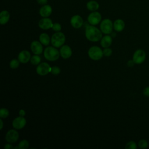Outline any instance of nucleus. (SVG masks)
Instances as JSON below:
<instances>
[{"label":"nucleus","mask_w":149,"mask_h":149,"mask_svg":"<svg viewBox=\"0 0 149 149\" xmlns=\"http://www.w3.org/2000/svg\"><path fill=\"white\" fill-rule=\"evenodd\" d=\"M85 36L88 40L96 42L102 38V31L93 25H90L86 28Z\"/></svg>","instance_id":"f257e3e1"},{"label":"nucleus","mask_w":149,"mask_h":149,"mask_svg":"<svg viewBox=\"0 0 149 149\" xmlns=\"http://www.w3.org/2000/svg\"><path fill=\"white\" fill-rule=\"evenodd\" d=\"M45 58L49 61H55L59 59L60 52L55 47H47L44 51Z\"/></svg>","instance_id":"f03ea898"},{"label":"nucleus","mask_w":149,"mask_h":149,"mask_svg":"<svg viewBox=\"0 0 149 149\" xmlns=\"http://www.w3.org/2000/svg\"><path fill=\"white\" fill-rule=\"evenodd\" d=\"M65 36L62 32L58 31L54 33L51 37V44L52 46L59 48L62 47L65 41Z\"/></svg>","instance_id":"7ed1b4c3"},{"label":"nucleus","mask_w":149,"mask_h":149,"mask_svg":"<svg viewBox=\"0 0 149 149\" xmlns=\"http://www.w3.org/2000/svg\"><path fill=\"white\" fill-rule=\"evenodd\" d=\"M88 56L94 61H98L101 59L104 54L103 51L98 46H92L88 51Z\"/></svg>","instance_id":"20e7f679"},{"label":"nucleus","mask_w":149,"mask_h":149,"mask_svg":"<svg viewBox=\"0 0 149 149\" xmlns=\"http://www.w3.org/2000/svg\"><path fill=\"white\" fill-rule=\"evenodd\" d=\"M113 28L112 21L109 19L103 20L100 24V30L104 34H109L112 32Z\"/></svg>","instance_id":"39448f33"},{"label":"nucleus","mask_w":149,"mask_h":149,"mask_svg":"<svg viewBox=\"0 0 149 149\" xmlns=\"http://www.w3.org/2000/svg\"><path fill=\"white\" fill-rule=\"evenodd\" d=\"M146 54L144 50L139 49H137L133 54V60L136 64H141L146 59Z\"/></svg>","instance_id":"423d86ee"},{"label":"nucleus","mask_w":149,"mask_h":149,"mask_svg":"<svg viewBox=\"0 0 149 149\" xmlns=\"http://www.w3.org/2000/svg\"><path fill=\"white\" fill-rule=\"evenodd\" d=\"M51 68L47 62H42L38 65L36 68V72L40 76H45L51 72Z\"/></svg>","instance_id":"0eeeda50"},{"label":"nucleus","mask_w":149,"mask_h":149,"mask_svg":"<svg viewBox=\"0 0 149 149\" xmlns=\"http://www.w3.org/2000/svg\"><path fill=\"white\" fill-rule=\"evenodd\" d=\"M19 133L15 129H10L6 134L5 140L9 143H13L17 141L19 139Z\"/></svg>","instance_id":"6e6552de"},{"label":"nucleus","mask_w":149,"mask_h":149,"mask_svg":"<svg viewBox=\"0 0 149 149\" xmlns=\"http://www.w3.org/2000/svg\"><path fill=\"white\" fill-rule=\"evenodd\" d=\"M87 20L91 25L94 26L98 24L101 20V15L98 12H93L88 15Z\"/></svg>","instance_id":"1a4fd4ad"},{"label":"nucleus","mask_w":149,"mask_h":149,"mask_svg":"<svg viewBox=\"0 0 149 149\" xmlns=\"http://www.w3.org/2000/svg\"><path fill=\"white\" fill-rule=\"evenodd\" d=\"M26 125V120L23 116H18L15 118L12 122V126L15 129H21Z\"/></svg>","instance_id":"9d476101"},{"label":"nucleus","mask_w":149,"mask_h":149,"mask_svg":"<svg viewBox=\"0 0 149 149\" xmlns=\"http://www.w3.org/2000/svg\"><path fill=\"white\" fill-rule=\"evenodd\" d=\"M30 48L33 54L36 55H40L43 51V48L41 42L34 40L31 42Z\"/></svg>","instance_id":"9b49d317"},{"label":"nucleus","mask_w":149,"mask_h":149,"mask_svg":"<svg viewBox=\"0 0 149 149\" xmlns=\"http://www.w3.org/2000/svg\"><path fill=\"white\" fill-rule=\"evenodd\" d=\"M38 26L41 29L48 30L52 27L53 23L51 19H50L49 18L44 17L39 21Z\"/></svg>","instance_id":"f8f14e48"},{"label":"nucleus","mask_w":149,"mask_h":149,"mask_svg":"<svg viewBox=\"0 0 149 149\" xmlns=\"http://www.w3.org/2000/svg\"><path fill=\"white\" fill-rule=\"evenodd\" d=\"M70 24L75 29L80 28L83 24V20L79 15H74L71 17Z\"/></svg>","instance_id":"ddd939ff"},{"label":"nucleus","mask_w":149,"mask_h":149,"mask_svg":"<svg viewBox=\"0 0 149 149\" xmlns=\"http://www.w3.org/2000/svg\"><path fill=\"white\" fill-rule=\"evenodd\" d=\"M61 56L63 59H68L72 56V51L71 48L68 45H63L60 49Z\"/></svg>","instance_id":"4468645a"},{"label":"nucleus","mask_w":149,"mask_h":149,"mask_svg":"<svg viewBox=\"0 0 149 149\" xmlns=\"http://www.w3.org/2000/svg\"><path fill=\"white\" fill-rule=\"evenodd\" d=\"M31 59L30 53L27 50H23L18 55V59L22 63H26Z\"/></svg>","instance_id":"2eb2a0df"},{"label":"nucleus","mask_w":149,"mask_h":149,"mask_svg":"<svg viewBox=\"0 0 149 149\" xmlns=\"http://www.w3.org/2000/svg\"><path fill=\"white\" fill-rule=\"evenodd\" d=\"M39 13L42 17H47L50 16L52 13V8L49 5H44L40 8Z\"/></svg>","instance_id":"dca6fc26"},{"label":"nucleus","mask_w":149,"mask_h":149,"mask_svg":"<svg viewBox=\"0 0 149 149\" xmlns=\"http://www.w3.org/2000/svg\"><path fill=\"white\" fill-rule=\"evenodd\" d=\"M112 37L111 36L107 35L101 38L100 43H101V47L105 48L109 47L112 44Z\"/></svg>","instance_id":"f3484780"},{"label":"nucleus","mask_w":149,"mask_h":149,"mask_svg":"<svg viewBox=\"0 0 149 149\" xmlns=\"http://www.w3.org/2000/svg\"><path fill=\"white\" fill-rule=\"evenodd\" d=\"M113 26V29L115 31L118 32H120L124 29L125 24L123 20L117 19L114 22Z\"/></svg>","instance_id":"a211bd4d"},{"label":"nucleus","mask_w":149,"mask_h":149,"mask_svg":"<svg viewBox=\"0 0 149 149\" xmlns=\"http://www.w3.org/2000/svg\"><path fill=\"white\" fill-rule=\"evenodd\" d=\"M10 18V14L7 10H3L0 13V23L5 24L8 23Z\"/></svg>","instance_id":"6ab92c4d"},{"label":"nucleus","mask_w":149,"mask_h":149,"mask_svg":"<svg viewBox=\"0 0 149 149\" xmlns=\"http://www.w3.org/2000/svg\"><path fill=\"white\" fill-rule=\"evenodd\" d=\"M40 41L44 45H48L50 42V38L47 33H42L39 37Z\"/></svg>","instance_id":"aec40b11"},{"label":"nucleus","mask_w":149,"mask_h":149,"mask_svg":"<svg viewBox=\"0 0 149 149\" xmlns=\"http://www.w3.org/2000/svg\"><path fill=\"white\" fill-rule=\"evenodd\" d=\"M87 8L91 11H95L99 8V4L97 1H90L87 3Z\"/></svg>","instance_id":"412c9836"},{"label":"nucleus","mask_w":149,"mask_h":149,"mask_svg":"<svg viewBox=\"0 0 149 149\" xmlns=\"http://www.w3.org/2000/svg\"><path fill=\"white\" fill-rule=\"evenodd\" d=\"M30 62L31 64L34 65H37L40 64L41 62V58L38 55H34L31 57L30 59Z\"/></svg>","instance_id":"4be33fe9"},{"label":"nucleus","mask_w":149,"mask_h":149,"mask_svg":"<svg viewBox=\"0 0 149 149\" xmlns=\"http://www.w3.org/2000/svg\"><path fill=\"white\" fill-rule=\"evenodd\" d=\"M9 115V111L4 108H2L0 109V118L2 119L6 118Z\"/></svg>","instance_id":"5701e85b"},{"label":"nucleus","mask_w":149,"mask_h":149,"mask_svg":"<svg viewBox=\"0 0 149 149\" xmlns=\"http://www.w3.org/2000/svg\"><path fill=\"white\" fill-rule=\"evenodd\" d=\"M19 62L20 61H19V59H13L10 61L9 63V66L12 69H16L19 66Z\"/></svg>","instance_id":"b1692460"},{"label":"nucleus","mask_w":149,"mask_h":149,"mask_svg":"<svg viewBox=\"0 0 149 149\" xmlns=\"http://www.w3.org/2000/svg\"><path fill=\"white\" fill-rule=\"evenodd\" d=\"M149 144L148 143L147 141L145 139H142V140H140L139 143H138V146L140 148H142V149H145V148H147Z\"/></svg>","instance_id":"393cba45"},{"label":"nucleus","mask_w":149,"mask_h":149,"mask_svg":"<svg viewBox=\"0 0 149 149\" xmlns=\"http://www.w3.org/2000/svg\"><path fill=\"white\" fill-rule=\"evenodd\" d=\"M18 146L20 149H26L29 146V143L26 140H23L21 141H20Z\"/></svg>","instance_id":"a878e982"},{"label":"nucleus","mask_w":149,"mask_h":149,"mask_svg":"<svg viewBox=\"0 0 149 149\" xmlns=\"http://www.w3.org/2000/svg\"><path fill=\"white\" fill-rule=\"evenodd\" d=\"M126 149H136L137 148V144L133 141H130L126 143L125 146Z\"/></svg>","instance_id":"bb28decb"},{"label":"nucleus","mask_w":149,"mask_h":149,"mask_svg":"<svg viewBox=\"0 0 149 149\" xmlns=\"http://www.w3.org/2000/svg\"><path fill=\"white\" fill-rule=\"evenodd\" d=\"M61 72V69L58 66H53L51 67V73L54 75H58Z\"/></svg>","instance_id":"cd10ccee"},{"label":"nucleus","mask_w":149,"mask_h":149,"mask_svg":"<svg viewBox=\"0 0 149 149\" xmlns=\"http://www.w3.org/2000/svg\"><path fill=\"white\" fill-rule=\"evenodd\" d=\"M52 30L55 31H60L61 29H62V27H61V25L58 23H55L54 24H53V26H52Z\"/></svg>","instance_id":"c85d7f7f"},{"label":"nucleus","mask_w":149,"mask_h":149,"mask_svg":"<svg viewBox=\"0 0 149 149\" xmlns=\"http://www.w3.org/2000/svg\"><path fill=\"white\" fill-rule=\"evenodd\" d=\"M112 53V50L109 48H105L103 50V54L105 56H109Z\"/></svg>","instance_id":"c756f323"},{"label":"nucleus","mask_w":149,"mask_h":149,"mask_svg":"<svg viewBox=\"0 0 149 149\" xmlns=\"http://www.w3.org/2000/svg\"><path fill=\"white\" fill-rule=\"evenodd\" d=\"M143 94L146 97H149V86L146 87L144 88L143 91Z\"/></svg>","instance_id":"7c9ffc66"},{"label":"nucleus","mask_w":149,"mask_h":149,"mask_svg":"<svg viewBox=\"0 0 149 149\" xmlns=\"http://www.w3.org/2000/svg\"><path fill=\"white\" fill-rule=\"evenodd\" d=\"M134 64H135V63H134V62L133 61V59L132 60H129L127 62V65L129 67H132V66H134Z\"/></svg>","instance_id":"2f4dec72"},{"label":"nucleus","mask_w":149,"mask_h":149,"mask_svg":"<svg viewBox=\"0 0 149 149\" xmlns=\"http://www.w3.org/2000/svg\"><path fill=\"white\" fill-rule=\"evenodd\" d=\"M4 148L5 149H12V148H14V147H13V146L10 144L8 143V144H6L4 146Z\"/></svg>","instance_id":"473e14b6"},{"label":"nucleus","mask_w":149,"mask_h":149,"mask_svg":"<svg viewBox=\"0 0 149 149\" xmlns=\"http://www.w3.org/2000/svg\"><path fill=\"white\" fill-rule=\"evenodd\" d=\"M19 116L24 117L25 116V115H26L25 111L24 109H20L19 111Z\"/></svg>","instance_id":"72a5a7b5"},{"label":"nucleus","mask_w":149,"mask_h":149,"mask_svg":"<svg viewBox=\"0 0 149 149\" xmlns=\"http://www.w3.org/2000/svg\"><path fill=\"white\" fill-rule=\"evenodd\" d=\"M37 2L40 5H45L47 3V0H37Z\"/></svg>","instance_id":"f704fd0d"},{"label":"nucleus","mask_w":149,"mask_h":149,"mask_svg":"<svg viewBox=\"0 0 149 149\" xmlns=\"http://www.w3.org/2000/svg\"><path fill=\"white\" fill-rule=\"evenodd\" d=\"M0 123H1V126H0V129H1V130H2V128H3V121H2V118L0 119Z\"/></svg>","instance_id":"c9c22d12"},{"label":"nucleus","mask_w":149,"mask_h":149,"mask_svg":"<svg viewBox=\"0 0 149 149\" xmlns=\"http://www.w3.org/2000/svg\"><path fill=\"white\" fill-rule=\"evenodd\" d=\"M14 149H20V148H19V146H17V147H14Z\"/></svg>","instance_id":"e433bc0d"}]
</instances>
